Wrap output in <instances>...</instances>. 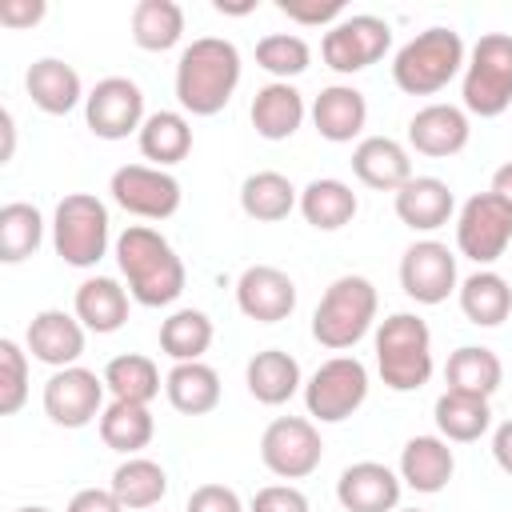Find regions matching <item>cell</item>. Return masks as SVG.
Masks as SVG:
<instances>
[{
	"label": "cell",
	"instance_id": "obj_1",
	"mask_svg": "<svg viewBox=\"0 0 512 512\" xmlns=\"http://www.w3.org/2000/svg\"><path fill=\"white\" fill-rule=\"evenodd\" d=\"M116 264H120V276L128 284V296L144 308L176 304L184 292V280H188L184 260L176 256L168 236H160L148 224H128L116 236Z\"/></svg>",
	"mask_w": 512,
	"mask_h": 512
},
{
	"label": "cell",
	"instance_id": "obj_2",
	"mask_svg": "<svg viewBox=\"0 0 512 512\" xmlns=\"http://www.w3.org/2000/svg\"><path fill=\"white\" fill-rule=\"evenodd\" d=\"M236 84H240V48L224 36H196L176 60V100L192 116L224 112Z\"/></svg>",
	"mask_w": 512,
	"mask_h": 512
},
{
	"label": "cell",
	"instance_id": "obj_3",
	"mask_svg": "<svg viewBox=\"0 0 512 512\" xmlns=\"http://www.w3.org/2000/svg\"><path fill=\"white\" fill-rule=\"evenodd\" d=\"M468 64L464 40L456 28H424L392 56V80L408 96H436L444 92Z\"/></svg>",
	"mask_w": 512,
	"mask_h": 512
},
{
	"label": "cell",
	"instance_id": "obj_4",
	"mask_svg": "<svg viewBox=\"0 0 512 512\" xmlns=\"http://www.w3.org/2000/svg\"><path fill=\"white\" fill-rule=\"evenodd\" d=\"M376 308H380V296L368 276H356V272L336 276L312 312V340L328 352L356 348L376 324Z\"/></svg>",
	"mask_w": 512,
	"mask_h": 512
},
{
	"label": "cell",
	"instance_id": "obj_5",
	"mask_svg": "<svg viewBox=\"0 0 512 512\" xmlns=\"http://www.w3.org/2000/svg\"><path fill=\"white\" fill-rule=\"evenodd\" d=\"M376 372L392 392H416L432 376V332L416 312H392L376 328Z\"/></svg>",
	"mask_w": 512,
	"mask_h": 512
},
{
	"label": "cell",
	"instance_id": "obj_6",
	"mask_svg": "<svg viewBox=\"0 0 512 512\" xmlns=\"http://www.w3.org/2000/svg\"><path fill=\"white\" fill-rule=\"evenodd\" d=\"M464 112L480 120H496L512 108V36L508 32H484L464 64L460 80Z\"/></svg>",
	"mask_w": 512,
	"mask_h": 512
},
{
	"label": "cell",
	"instance_id": "obj_7",
	"mask_svg": "<svg viewBox=\"0 0 512 512\" xmlns=\"http://www.w3.org/2000/svg\"><path fill=\"white\" fill-rule=\"evenodd\" d=\"M52 248L72 268H96L108 252V208L92 192H68L52 212Z\"/></svg>",
	"mask_w": 512,
	"mask_h": 512
},
{
	"label": "cell",
	"instance_id": "obj_8",
	"mask_svg": "<svg viewBox=\"0 0 512 512\" xmlns=\"http://www.w3.org/2000/svg\"><path fill=\"white\" fill-rule=\"evenodd\" d=\"M368 400V368L356 356H332L304 380V408L320 424L348 420Z\"/></svg>",
	"mask_w": 512,
	"mask_h": 512
},
{
	"label": "cell",
	"instance_id": "obj_9",
	"mask_svg": "<svg viewBox=\"0 0 512 512\" xmlns=\"http://www.w3.org/2000/svg\"><path fill=\"white\" fill-rule=\"evenodd\" d=\"M512 244V204L496 192H476L456 212V248L472 264H496Z\"/></svg>",
	"mask_w": 512,
	"mask_h": 512
},
{
	"label": "cell",
	"instance_id": "obj_10",
	"mask_svg": "<svg viewBox=\"0 0 512 512\" xmlns=\"http://www.w3.org/2000/svg\"><path fill=\"white\" fill-rule=\"evenodd\" d=\"M260 460L280 480H304L324 460V440L308 416H276L260 436Z\"/></svg>",
	"mask_w": 512,
	"mask_h": 512
},
{
	"label": "cell",
	"instance_id": "obj_11",
	"mask_svg": "<svg viewBox=\"0 0 512 512\" xmlns=\"http://www.w3.org/2000/svg\"><path fill=\"white\" fill-rule=\"evenodd\" d=\"M388 48H392V28H388V20H380L372 12H352V16L336 20L320 40L324 64L340 76L364 72L368 64L384 60Z\"/></svg>",
	"mask_w": 512,
	"mask_h": 512
},
{
	"label": "cell",
	"instance_id": "obj_12",
	"mask_svg": "<svg viewBox=\"0 0 512 512\" xmlns=\"http://www.w3.org/2000/svg\"><path fill=\"white\" fill-rule=\"evenodd\" d=\"M112 200L140 220H168L180 208V180L168 168H152V164H124L112 172L108 180Z\"/></svg>",
	"mask_w": 512,
	"mask_h": 512
},
{
	"label": "cell",
	"instance_id": "obj_13",
	"mask_svg": "<svg viewBox=\"0 0 512 512\" xmlns=\"http://www.w3.org/2000/svg\"><path fill=\"white\" fill-rule=\"evenodd\" d=\"M104 392H108V384L92 368H80V364L56 368L44 384V412L60 428H88L108 408Z\"/></svg>",
	"mask_w": 512,
	"mask_h": 512
},
{
	"label": "cell",
	"instance_id": "obj_14",
	"mask_svg": "<svg viewBox=\"0 0 512 512\" xmlns=\"http://www.w3.org/2000/svg\"><path fill=\"white\" fill-rule=\"evenodd\" d=\"M84 120L88 132L100 140H124L132 132H140L144 116V92L136 80L128 76H104L96 80V88L84 100Z\"/></svg>",
	"mask_w": 512,
	"mask_h": 512
},
{
	"label": "cell",
	"instance_id": "obj_15",
	"mask_svg": "<svg viewBox=\"0 0 512 512\" xmlns=\"http://www.w3.org/2000/svg\"><path fill=\"white\" fill-rule=\"evenodd\" d=\"M400 288L408 300L416 304H444L456 288H460V276H456V252L440 240H416L404 248L400 256Z\"/></svg>",
	"mask_w": 512,
	"mask_h": 512
},
{
	"label": "cell",
	"instance_id": "obj_16",
	"mask_svg": "<svg viewBox=\"0 0 512 512\" xmlns=\"http://www.w3.org/2000/svg\"><path fill=\"white\" fill-rule=\"evenodd\" d=\"M236 308L256 324H280L296 312V284L276 264H248L236 280Z\"/></svg>",
	"mask_w": 512,
	"mask_h": 512
},
{
	"label": "cell",
	"instance_id": "obj_17",
	"mask_svg": "<svg viewBox=\"0 0 512 512\" xmlns=\"http://www.w3.org/2000/svg\"><path fill=\"white\" fill-rule=\"evenodd\" d=\"M404 480L380 460H356L336 480V500L344 512H396Z\"/></svg>",
	"mask_w": 512,
	"mask_h": 512
},
{
	"label": "cell",
	"instance_id": "obj_18",
	"mask_svg": "<svg viewBox=\"0 0 512 512\" xmlns=\"http://www.w3.org/2000/svg\"><path fill=\"white\" fill-rule=\"evenodd\" d=\"M84 324L76 320V312H64V308H44L28 320V332H24V344L28 352L48 364L52 372L56 368H72L80 356H84Z\"/></svg>",
	"mask_w": 512,
	"mask_h": 512
},
{
	"label": "cell",
	"instance_id": "obj_19",
	"mask_svg": "<svg viewBox=\"0 0 512 512\" xmlns=\"http://www.w3.org/2000/svg\"><path fill=\"white\" fill-rule=\"evenodd\" d=\"M468 136H472V124L460 104H424L408 120V144L432 160H448V156L464 152Z\"/></svg>",
	"mask_w": 512,
	"mask_h": 512
},
{
	"label": "cell",
	"instance_id": "obj_20",
	"mask_svg": "<svg viewBox=\"0 0 512 512\" xmlns=\"http://www.w3.org/2000/svg\"><path fill=\"white\" fill-rule=\"evenodd\" d=\"M352 172L364 188L376 192H400L412 180V160L408 148L392 136H364L352 148Z\"/></svg>",
	"mask_w": 512,
	"mask_h": 512
},
{
	"label": "cell",
	"instance_id": "obj_21",
	"mask_svg": "<svg viewBox=\"0 0 512 512\" xmlns=\"http://www.w3.org/2000/svg\"><path fill=\"white\" fill-rule=\"evenodd\" d=\"M312 124L328 144H352L368 124V100L352 84H328L312 100Z\"/></svg>",
	"mask_w": 512,
	"mask_h": 512
},
{
	"label": "cell",
	"instance_id": "obj_22",
	"mask_svg": "<svg viewBox=\"0 0 512 512\" xmlns=\"http://www.w3.org/2000/svg\"><path fill=\"white\" fill-rule=\"evenodd\" d=\"M24 92L32 96V104L48 116H68L84 96V84H80V72L56 56H40L28 64L24 72Z\"/></svg>",
	"mask_w": 512,
	"mask_h": 512
},
{
	"label": "cell",
	"instance_id": "obj_23",
	"mask_svg": "<svg viewBox=\"0 0 512 512\" xmlns=\"http://www.w3.org/2000/svg\"><path fill=\"white\" fill-rule=\"evenodd\" d=\"M396 216L404 228L412 232H436L452 220L456 212V196L440 176H412L400 192H396Z\"/></svg>",
	"mask_w": 512,
	"mask_h": 512
},
{
	"label": "cell",
	"instance_id": "obj_24",
	"mask_svg": "<svg viewBox=\"0 0 512 512\" xmlns=\"http://www.w3.org/2000/svg\"><path fill=\"white\" fill-rule=\"evenodd\" d=\"M400 480L412 488V492H424V496H436L448 488L452 472H456V456L448 448L444 436H412L404 448H400Z\"/></svg>",
	"mask_w": 512,
	"mask_h": 512
},
{
	"label": "cell",
	"instance_id": "obj_25",
	"mask_svg": "<svg viewBox=\"0 0 512 512\" xmlns=\"http://www.w3.org/2000/svg\"><path fill=\"white\" fill-rule=\"evenodd\" d=\"M244 384H248V392H252L256 404L280 408V404H288L304 388V376H300L296 356H288L284 348H264V352H256L248 360Z\"/></svg>",
	"mask_w": 512,
	"mask_h": 512
},
{
	"label": "cell",
	"instance_id": "obj_26",
	"mask_svg": "<svg viewBox=\"0 0 512 512\" xmlns=\"http://www.w3.org/2000/svg\"><path fill=\"white\" fill-rule=\"evenodd\" d=\"M72 312H76V320H80L88 332L112 336V332H120L124 320H128V288H120V280H112V276H88V280L76 288Z\"/></svg>",
	"mask_w": 512,
	"mask_h": 512
},
{
	"label": "cell",
	"instance_id": "obj_27",
	"mask_svg": "<svg viewBox=\"0 0 512 512\" xmlns=\"http://www.w3.org/2000/svg\"><path fill=\"white\" fill-rule=\"evenodd\" d=\"M304 112H308L304 108V96L288 80H272V84L256 88L252 108H248L252 128L264 140H288V136H296V128L304 124Z\"/></svg>",
	"mask_w": 512,
	"mask_h": 512
},
{
	"label": "cell",
	"instance_id": "obj_28",
	"mask_svg": "<svg viewBox=\"0 0 512 512\" xmlns=\"http://www.w3.org/2000/svg\"><path fill=\"white\" fill-rule=\"evenodd\" d=\"M356 212H360V200H356L352 184H344L336 176H316L300 188V216L316 232H340L344 224H352Z\"/></svg>",
	"mask_w": 512,
	"mask_h": 512
},
{
	"label": "cell",
	"instance_id": "obj_29",
	"mask_svg": "<svg viewBox=\"0 0 512 512\" xmlns=\"http://www.w3.org/2000/svg\"><path fill=\"white\" fill-rule=\"evenodd\" d=\"M456 296H460L464 320L476 324V328H500L512 316V288L492 268H476L472 276H464Z\"/></svg>",
	"mask_w": 512,
	"mask_h": 512
},
{
	"label": "cell",
	"instance_id": "obj_30",
	"mask_svg": "<svg viewBox=\"0 0 512 512\" xmlns=\"http://www.w3.org/2000/svg\"><path fill=\"white\" fill-rule=\"evenodd\" d=\"M444 384H448V392L492 400V392L504 384V364L484 344H460L444 364Z\"/></svg>",
	"mask_w": 512,
	"mask_h": 512
},
{
	"label": "cell",
	"instance_id": "obj_31",
	"mask_svg": "<svg viewBox=\"0 0 512 512\" xmlns=\"http://www.w3.org/2000/svg\"><path fill=\"white\" fill-rule=\"evenodd\" d=\"M136 144H140V156L152 160V168H172L192 152V124L184 112H172V108L148 112V120L136 132Z\"/></svg>",
	"mask_w": 512,
	"mask_h": 512
},
{
	"label": "cell",
	"instance_id": "obj_32",
	"mask_svg": "<svg viewBox=\"0 0 512 512\" xmlns=\"http://www.w3.org/2000/svg\"><path fill=\"white\" fill-rule=\"evenodd\" d=\"M240 208L256 224H276V220H288L292 208H300V192H296V184L284 172L264 168V172L244 176V184H240Z\"/></svg>",
	"mask_w": 512,
	"mask_h": 512
},
{
	"label": "cell",
	"instance_id": "obj_33",
	"mask_svg": "<svg viewBox=\"0 0 512 512\" xmlns=\"http://www.w3.org/2000/svg\"><path fill=\"white\" fill-rule=\"evenodd\" d=\"M164 396L180 416H208L220 404V376L204 360L172 364V372L164 376Z\"/></svg>",
	"mask_w": 512,
	"mask_h": 512
},
{
	"label": "cell",
	"instance_id": "obj_34",
	"mask_svg": "<svg viewBox=\"0 0 512 512\" xmlns=\"http://www.w3.org/2000/svg\"><path fill=\"white\" fill-rule=\"evenodd\" d=\"M108 488L124 504V512H148L168 496V472L148 456H124Z\"/></svg>",
	"mask_w": 512,
	"mask_h": 512
},
{
	"label": "cell",
	"instance_id": "obj_35",
	"mask_svg": "<svg viewBox=\"0 0 512 512\" xmlns=\"http://www.w3.org/2000/svg\"><path fill=\"white\" fill-rule=\"evenodd\" d=\"M432 420H436V432L448 444H472V440H480L492 428V408L480 396H464V392H448L444 388L436 396Z\"/></svg>",
	"mask_w": 512,
	"mask_h": 512
},
{
	"label": "cell",
	"instance_id": "obj_36",
	"mask_svg": "<svg viewBox=\"0 0 512 512\" xmlns=\"http://www.w3.org/2000/svg\"><path fill=\"white\" fill-rule=\"evenodd\" d=\"M100 440L120 452V456H140V448L152 444L156 436V420L148 412V404H128V400H112L100 412Z\"/></svg>",
	"mask_w": 512,
	"mask_h": 512
},
{
	"label": "cell",
	"instance_id": "obj_37",
	"mask_svg": "<svg viewBox=\"0 0 512 512\" xmlns=\"http://www.w3.org/2000/svg\"><path fill=\"white\" fill-rule=\"evenodd\" d=\"M184 36V8L176 0H136L132 8V40L144 52H168Z\"/></svg>",
	"mask_w": 512,
	"mask_h": 512
},
{
	"label": "cell",
	"instance_id": "obj_38",
	"mask_svg": "<svg viewBox=\"0 0 512 512\" xmlns=\"http://www.w3.org/2000/svg\"><path fill=\"white\" fill-rule=\"evenodd\" d=\"M104 384L112 392V400H128V404H152L160 396V368L140 356V352H124V356H112L104 364Z\"/></svg>",
	"mask_w": 512,
	"mask_h": 512
},
{
	"label": "cell",
	"instance_id": "obj_39",
	"mask_svg": "<svg viewBox=\"0 0 512 512\" xmlns=\"http://www.w3.org/2000/svg\"><path fill=\"white\" fill-rule=\"evenodd\" d=\"M212 320L200 308H176L164 324H160V352L172 356L176 364L200 360L212 348Z\"/></svg>",
	"mask_w": 512,
	"mask_h": 512
},
{
	"label": "cell",
	"instance_id": "obj_40",
	"mask_svg": "<svg viewBox=\"0 0 512 512\" xmlns=\"http://www.w3.org/2000/svg\"><path fill=\"white\" fill-rule=\"evenodd\" d=\"M44 244V216L36 204L12 200L0 208V260L4 264H20L28 256H36V248Z\"/></svg>",
	"mask_w": 512,
	"mask_h": 512
},
{
	"label": "cell",
	"instance_id": "obj_41",
	"mask_svg": "<svg viewBox=\"0 0 512 512\" xmlns=\"http://www.w3.org/2000/svg\"><path fill=\"white\" fill-rule=\"evenodd\" d=\"M256 64H260L268 76H276V80H292V76L308 72L312 48H308V40L296 36V32H268V36L256 40Z\"/></svg>",
	"mask_w": 512,
	"mask_h": 512
},
{
	"label": "cell",
	"instance_id": "obj_42",
	"mask_svg": "<svg viewBox=\"0 0 512 512\" xmlns=\"http://www.w3.org/2000/svg\"><path fill=\"white\" fill-rule=\"evenodd\" d=\"M28 400V352L4 336L0 340V416H16Z\"/></svg>",
	"mask_w": 512,
	"mask_h": 512
},
{
	"label": "cell",
	"instance_id": "obj_43",
	"mask_svg": "<svg viewBox=\"0 0 512 512\" xmlns=\"http://www.w3.org/2000/svg\"><path fill=\"white\" fill-rule=\"evenodd\" d=\"M248 512H312V508L296 484H264L248 500Z\"/></svg>",
	"mask_w": 512,
	"mask_h": 512
},
{
	"label": "cell",
	"instance_id": "obj_44",
	"mask_svg": "<svg viewBox=\"0 0 512 512\" xmlns=\"http://www.w3.org/2000/svg\"><path fill=\"white\" fill-rule=\"evenodd\" d=\"M276 8H280L288 20L308 24V28H312V24H328V28H332L336 20H344V4H340V0H324V4H320V0H280Z\"/></svg>",
	"mask_w": 512,
	"mask_h": 512
},
{
	"label": "cell",
	"instance_id": "obj_45",
	"mask_svg": "<svg viewBox=\"0 0 512 512\" xmlns=\"http://www.w3.org/2000/svg\"><path fill=\"white\" fill-rule=\"evenodd\" d=\"M184 512H244V500L228 484H200L188 492Z\"/></svg>",
	"mask_w": 512,
	"mask_h": 512
},
{
	"label": "cell",
	"instance_id": "obj_46",
	"mask_svg": "<svg viewBox=\"0 0 512 512\" xmlns=\"http://www.w3.org/2000/svg\"><path fill=\"white\" fill-rule=\"evenodd\" d=\"M48 12L44 0H0V24L4 28H32Z\"/></svg>",
	"mask_w": 512,
	"mask_h": 512
},
{
	"label": "cell",
	"instance_id": "obj_47",
	"mask_svg": "<svg viewBox=\"0 0 512 512\" xmlns=\"http://www.w3.org/2000/svg\"><path fill=\"white\" fill-rule=\"evenodd\" d=\"M64 512H124V504L112 496V488H80Z\"/></svg>",
	"mask_w": 512,
	"mask_h": 512
},
{
	"label": "cell",
	"instance_id": "obj_48",
	"mask_svg": "<svg viewBox=\"0 0 512 512\" xmlns=\"http://www.w3.org/2000/svg\"><path fill=\"white\" fill-rule=\"evenodd\" d=\"M492 460L500 464V472L512 476V416L492 432Z\"/></svg>",
	"mask_w": 512,
	"mask_h": 512
},
{
	"label": "cell",
	"instance_id": "obj_49",
	"mask_svg": "<svg viewBox=\"0 0 512 512\" xmlns=\"http://www.w3.org/2000/svg\"><path fill=\"white\" fill-rule=\"evenodd\" d=\"M488 192H496L500 200H508L512 204V160L508 164H500L496 172H492V188Z\"/></svg>",
	"mask_w": 512,
	"mask_h": 512
},
{
	"label": "cell",
	"instance_id": "obj_50",
	"mask_svg": "<svg viewBox=\"0 0 512 512\" xmlns=\"http://www.w3.org/2000/svg\"><path fill=\"white\" fill-rule=\"evenodd\" d=\"M0 128H4V148H0V164H8V160H12V148H16V120H12V112H8V108L0 112Z\"/></svg>",
	"mask_w": 512,
	"mask_h": 512
},
{
	"label": "cell",
	"instance_id": "obj_51",
	"mask_svg": "<svg viewBox=\"0 0 512 512\" xmlns=\"http://www.w3.org/2000/svg\"><path fill=\"white\" fill-rule=\"evenodd\" d=\"M256 4H224V0H216V12H228V16H244V12H252Z\"/></svg>",
	"mask_w": 512,
	"mask_h": 512
},
{
	"label": "cell",
	"instance_id": "obj_52",
	"mask_svg": "<svg viewBox=\"0 0 512 512\" xmlns=\"http://www.w3.org/2000/svg\"><path fill=\"white\" fill-rule=\"evenodd\" d=\"M16 512H52V508H44V504H24V508H16Z\"/></svg>",
	"mask_w": 512,
	"mask_h": 512
},
{
	"label": "cell",
	"instance_id": "obj_53",
	"mask_svg": "<svg viewBox=\"0 0 512 512\" xmlns=\"http://www.w3.org/2000/svg\"><path fill=\"white\" fill-rule=\"evenodd\" d=\"M396 512H428V508H396Z\"/></svg>",
	"mask_w": 512,
	"mask_h": 512
}]
</instances>
